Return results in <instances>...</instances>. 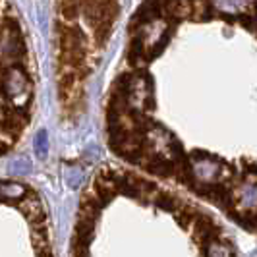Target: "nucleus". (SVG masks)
<instances>
[{
    "mask_svg": "<svg viewBox=\"0 0 257 257\" xmlns=\"http://www.w3.org/2000/svg\"><path fill=\"white\" fill-rule=\"evenodd\" d=\"M0 257H52L37 193L18 182H0Z\"/></svg>",
    "mask_w": 257,
    "mask_h": 257,
    "instance_id": "f03ea898",
    "label": "nucleus"
},
{
    "mask_svg": "<svg viewBox=\"0 0 257 257\" xmlns=\"http://www.w3.org/2000/svg\"><path fill=\"white\" fill-rule=\"evenodd\" d=\"M35 106V74L24 29L0 0V155L24 136Z\"/></svg>",
    "mask_w": 257,
    "mask_h": 257,
    "instance_id": "f257e3e1",
    "label": "nucleus"
}]
</instances>
